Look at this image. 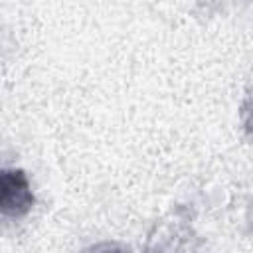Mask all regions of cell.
<instances>
[{"label": "cell", "mask_w": 253, "mask_h": 253, "mask_svg": "<svg viewBox=\"0 0 253 253\" xmlns=\"http://www.w3.org/2000/svg\"><path fill=\"white\" fill-rule=\"evenodd\" d=\"M36 198L28 176L24 170L4 168L0 176V210L8 217H22L26 215Z\"/></svg>", "instance_id": "1"}, {"label": "cell", "mask_w": 253, "mask_h": 253, "mask_svg": "<svg viewBox=\"0 0 253 253\" xmlns=\"http://www.w3.org/2000/svg\"><path fill=\"white\" fill-rule=\"evenodd\" d=\"M245 130L249 132V136H253V101L245 111Z\"/></svg>", "instance_id": "2"}]
</instances>
